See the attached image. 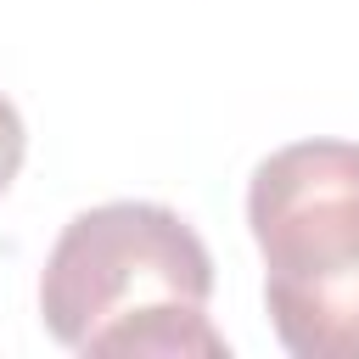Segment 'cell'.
<instances>
[{"instance_id": "cell-3", "label": "cell", "mask_w": 359, "mask_h": 359, "mask_svg": "<svg viewBox=\"0 0 359 359\" xmlns=\"http://www.w3.org/2000/svg\"><path fill=\"white\" fill-rule=\"evenodd\" d=\"M22 151H28V129H22L17 107L0 95V196L11 191V180H17V168H22Z\"/></svg>"}, {"instance_id": "cell-2", "label": "cell", "mask_w": 359, "mask_h": 359, "mask_svg": "<svg viewBox=\"0 0 359 359\" xmlns=\"http://www.w3.org/2000/svg\"><path fill=\"white\" fill-rule=\"evenodd\" d=\"M264 309L286 353L359 359V146L297 140L247 185Z\"/></svg>"}, {"instance_id": "cell-1", "label": "cell", "mask_w": 359, "mask_h": 359, "mask_svg": "<svg viewBox=\"0 0 359 359\" xmlns=\"http://www.w3.org/2000/svg\"><path fill=\"white\" fill-rule=\"evenodd\" d=\"M213 258L163 202H101L62 224L39 314L62 348L101 359H219L208 320Z\"/></svg>"}]
</instances>
